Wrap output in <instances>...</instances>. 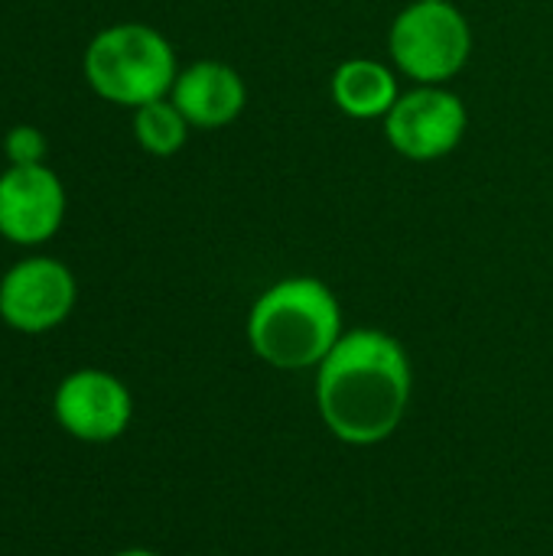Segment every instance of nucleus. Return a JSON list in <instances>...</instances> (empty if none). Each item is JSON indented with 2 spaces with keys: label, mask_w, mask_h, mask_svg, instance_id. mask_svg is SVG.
<instances>
[{
  "label": "nucleus",
  "mask_w": 553,
  "mask_h": 556,
  "mask_svg": "<svg viewBox=\"0 0 553 556\" xmlns=\"http://www.w3.org/2000/svg\"><path fill=\"white\" fill-rule=\"evenodd\" d=\"M411 362L381 329L342 332L316 375V404L329 433L349 446L385 443L411 404Z\"/></svg>",
  "instance_id": "f257e3e1"
},
{
  "label": "nucleus",
  "mask_w": 553,
  "mask_h": 556,
  "mask_svg": "<svg viewBox=\"0 0 553 556\" xmlns=\"http://www.w3.org/2000/svg\"><path fill=\"white\" fill-rule=\"evenodd\" d=\"M342 339V306L316 277H287L267 287L248 313L254 355L280 371L319 368Z\"/></svg>",
  "instance_id": "f03ea898"
},
{
  "label": "nucleus",
  "mask_w": 553,
  "mask_h": 556,
  "mask_svg": "<svg viewBox=\"0 0 553 556\" xmlns=\"http://www.w3.org/2000/svg\"><path fill=\"white\" fill-rule=\"evenodd\" d=\"M91 91L121 108H140L173 91L179 75L169 39L147 23H114L101 29L81 59Z\"/></svg>",
  "instance_id": "7ed1b4c3"
},
{
  "label": "nucleus",
  "mask_w": 553,
  "mask_h": 556,
  "mask_svg": "<svg viewBox=\"0 0 553 556\" xmlns=\"http://www.w3.org/2000/svg\"><path fill=\"white\" fill-rule=\"evenodd\" d=\"M388 52L417 85H447L473 55V26L450 0H411L388 29Z\"/></svg>",
  "instance_id": "20e7f679"
},
{
  "label": "nucleus",
  "mask_w": 553,
  "mask_h": 556,
  "mask_svg": "<svg viewBox=\"0 0 553 556\" xmlns=\"http://www.w3.org/2000/svg\"><path fill=\"white\" fill-rule=\"evenodd\" d=\"M469 127V111L447 85H417L401 91L385 117L388 143L411 163H433L450 156Z\"/></svg>",
  "instance_id": "39448f33"
},
{
  "label": "nucleus",
  "mask_w": 553,
  "mask_h": 556,
  "mask_svg": "<svg viewBox=\"0 0 553 556\" xmlns=\"http://www.w3.org/2000/svg\"><path fill=\"white\" fill-rule=\"evenodd\" d=\"M75 274L55 257H26L0 280V319L26 336L49 332L75 309Z\"/></svg>",
  "instance_id": "423d86ee"
},
{
  "label": "nucleus",
  "mask_w": 553,
  "mask_h": 556,
  "mask_svg": "<svg viewBox=\"0 0 553 556\" xmlns=\"http://www.w3.org/2000/svg\"><path fill=\"white\" fill-rule=\"evenodd\" d=\"M52 410L68 437L81 443H111L130 427L134 397L111 371L81 368L55 388Z\"/></svg>",
  "instance_id": "0eeeda50"
},
{
  "label": "nucleus",
  "mask_w": 553,
  "mask_h": 556,
  "mask_svg": "<svg viewBox=\"0 0 553 556\" xmlns=\"http://www.w3.org/2000/svg\"><path fill=\"white\" fill-rule=\"evenodd\" d=\"M65 186L46 166H10L0 176V235L10 244L36 248L65 222Z\"/></svg>",
  "instance_id": "6e6552de"
},
{
  "label": "nucleus",
  "mask_w": 553,
  "mask_h": 556,
  "mask_svg": "<svg viewBox=\"0 0 553 556\" xmlns=\"http://www.w3.org/2000/svg\"><path fill=\"white\" fill-rule=\"evenodd\" d=\"M169 98L192 127L218 130L241 117L248 104V88L231 65L215 59H199L176 75Z\"/></svg>",
  "instance_id": "1a4fd4ad"
},
{
  "label": "nucleus",
  "mask_w": 553,
  "mask_h": 556,
  "mask_svg": "<svg viewBox=\"0 0 553 556\" xmlns=\"http://www.w3.org/2000/svg\"><path fill=\"white\" fill-rule=\"evenodd\" d=\"M394 72L398 68H391L388 62L368 55L345 59L329 78V98L352 121H385L394 101L401 98Z\"/></svg>",
  "instance_id": "9d476101"
},
{
  "label": "nucleus",
  "mask_w": 553,
  "mask_h": 556,
  "mask_svg": "<svg viewBox=\"0 0 553 556\" xmlns=\"http://www.w3.org/2000/svg\"><path fill=\"white\" fill-rule=\"evenodd\" d=\"M189 127L192 124L183 117V111L173 104L169 94L134 108V137L150 156H160V160L176 156L189 140Z\"/></svg>",
  "instance_id": "9b49d317"
},
{
  "label": "nucleus",
  "mask_w": 553,
  "mask_h": 556,
  "mask_svg": "<svg viewBox=\"0 0 553 556\" xmlns=\"http://www.w3.org/2000/svg\"><path fill=\"white\" fill-rule=\"evenodd\" d=\"M3 153L10 166H36L46 156V137L29 124H16L3 137Z\"/></svg>",
  "instance_id": "f8f14e48"
},
{
  "label": "nucleus",
  "mask_w": 553,
  "mask_h": 556,
  "mask_svg": "<svg viewBox=\"0 0 553 556\" xmlns=\"http://www.w3.org/2000/svg\"><path fill=\"white\" fill-rule=\"evenodd\" d=\"M114 556H160V554H153V551H143V547H134V551H121V554H114Z\"/></svg>",
  "instance_id": "ddd939ff"
}]
</instances>
